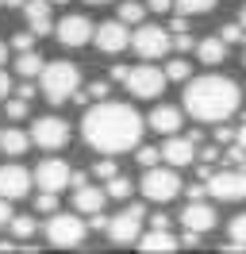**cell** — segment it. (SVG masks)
I'll list each match as a JSON object with an SVG mask.
<instances>
[{"label": "cell", "instance_id": "obj_1", "mask_svg": "<svg viewBox=\"0 0 246 254\" xmlns=\"http://www.w3.org/2000/svg\"><path fill=\"white\" fill-rule=\"evenodd\" d=\"M81 135L92 150H104V154H120L131 150L142 139V116L123 100H96L85 120H81Z\"/></svg>", "mask_w": 246, "mask_h": 254}, {"label": "cell", "instance_id": "obj_2", "mask_svg": "<svg viewBox=\"0 0 246 254\" xmlns=\"http://www.w3.org/2000/svg\"><path fill=\"white\" fill-rule=\"evenodd\" d=\"M239 104H243V93L223 73H204V77L184 81V112L200 124H223L239 112Z\"/></svg>", "mask_w": 246, "mask_h": 254}, {"label": "cell", "instance_id": "obj_3", "mask_svg": "<svg viewBox=\"0 0 246 254\" xmlns=\"http://www.w3.org/2000/svg\"><path fill=\"white\" fill-rule=\"evenodd\" d=\"M39 89L50 104H65V100H73V93L81 89V73H77L73 62H50L43 65V73H39Z\"/></svg>", "mask_w": 246, "mask_h": 254}, {"label": "cell", "instance_id": "obj_4", "mask_svg": "<svg viewBox=\"0 0 246 254\" xmlns=\"http://www.w3.org/2000/svg\"><path fill=\"white\" fill-rule=\"evenodd\" d=\"M138 189H142V196H146V200H154V204L173 200V196L181 192L177 166H146V174H142V181H138Z\"/></svg>", "mask_w": 246, "mask_h": 254}, {"label": "cell", "instance_id": "obj_5", "mask_svg": "<svg viewBox=\"0 0 246 254\" xmlns=\"http://www.w3.org/2000/svg\"><path fill=\"white\" fill-rule=\"evenodd\" d=\"M85 235H89V227H85V220L73 216V212H58V216H50V223H46V239H50V247H58V251L85 247Z\"/></svg>", "mask_w": 246, "mask_h": 254}, {"label": "cell", "instance_id": "obj_6", "mask_svg": "<svg viewBox=\"0 0 246 254\" xmlns=\"http://www.w3.org/2000/svg\"><path fill=\"white\" fill-rule=\"evenodd\" d=\"M123 85H127V93L135 96V100H158L162 96V89H166V69H158V65H131L127 69V77H123Z\"/></svg>", "mask_w": 246, "mask_h": 254}, {"label": "cell", "instance_id": "obj_7", "mask_svg": "<svg viewBox=\"0 0 246 254\" xmlns=\"http://www.w3.org/2000/svg\"><path fill=\"white\" fill-rule=\"evenodd\" d=\"M142 216H146V208H142V204H127L116 220H108V227H104L108 239H112L116 247H131V243L142 235Z\"/></svg>", "mask_w": 246, "mask_h": 254}, {"label": "cell", "instance_id": "obj_8", "mask_svg": "<svg viewBox=\"0 0 246 254\" xmlns=\"http://www.w3.org/2000/svg\"><path fill=\"white\" fill-rule=\"evenodd\" d=\"M131 47H135L138 58H166L169 47H173V39H169V31L158 27V23H138V31L131 35Z\"/></svg>", "mask_w": 246, "mask_h": 254}, {"label": "cell", "instance_id": "obj_9", "mask_svg": "<svg viewBox=\"0 0 246 254\" xmlns=\"http://www.w3.org/2000/svg\"><path fill=\"white\" fill-rule=\"evenodd\" d=\"M208 192L215 200H246V166H231V170L208 174Z\"/></svg>", "mask_w": 246, "mask_h": 254}, {"label": "cell", "instance_id": "obj_10", "mask_svg": "<svg viewBox=\"0 0 246 254\" xmlns=\"http://www.w3.org/2000/svg\"><path fill=\"white\" fill-rule=\"evenodd\" d=\"M31 143L43 146V150H62V146L69 143V124L58 120V116H43V120H35V127H31Z\"/></svg>", "mask_w": 246, "mask_h": 254}, {"label": "cell", "instance_id": "obj_11", "mask_svg": "<svg viewBox=\"0 0 246 254\" xmlns=\"http://www.w3.org/2000/svg\"><path fill=\"white\" fill-rule=\"evenodd\" d=\"M92 31H96V23H92L89 16H65L62 23H54V35H58L62 47H85V43H92Z\"/></svg>", "mask_w": 246, "mask_h": 254}, {"label": "cell", "instance_id": "obj_12", "mask_svg": "<svg viewBox=\"0 0 246 254\" xmlns=\"http://www.w3.org/2000/svg\"><path fill=\"white\" fill-rule=\"evenodd\" d=\"M69 177H73V170H69L62 158H46V162H39V170L31 174V181H35L39 189H46V192H62L69 185Z\"/></svg>", "mask_w": 246, "mask_h": 254}, {"label": "cell", "instance_id": "obj_13", "mask_svg": "<svg viewBox=\"0 0 246 254\" xmlns=\"http://www.w3.org/2000/svg\"><path fill=\"white\" fill-rule=\"evenodd\" d=\"M92 39H96V50H104V54H120V50L131 47V35H127V23H123V19L100 23V27L92 31Z\"/></svg>", "mask_w": 246, "mask_h": 254}, {"label": "cell", "instance_id": "obj_14", "mask_svg": "<svg viewBox=\"0 0 246 254\" xmlns=\"http://www.w3.org/2000/svg\"><path fill=\"white\" fill-rule=\"evenodd\" d=\"M31 192V174L23 166H0V196L4 200H19Z\"/></svg>", "mask_w": 246, "mask_h": 254}, {"label": "cell", "instance_id": "obj_15", "mask_svg": "<svg viewBox=\"0 0 246 254\" xmlns=\"http://www.w3.org/2000/svg\"><path fill=\"white\" fill-rule=\"evenodd\" d=\"M135 247H138V251H146V254H173L177 247H181V239L173 235L169 227H150L146 235L135 239Z\"/></svg>", "mask_w": 246, "mask_h": 254}, {"label": "cell", "instance_id": "obj_16", "mask_svg": "<svg viewBox=\"0 0 246 254\" xmlns=\"http://www.w3.org/2000/svg\"><path fill=\"white\" fill-rule=\"evenodd\" d=\"M196 158V139H181V135H166V146H162V162L166 166H188Z\"/></svg>", "mask_w": 246, "mask_h": 254}, {"label": "cell", "instance_id": "obj_17", "mask_svg": "<svg viewBox=\"0 0 246 254\" xmlns=\"http://www.w3.org/2000/svg\"><path fill=\"white\" fill-rule=\"evenodd\" d=\"M146 124H150V131H158V135H177L181 131V108H173V104H158V108L146 116Z\"/></svg>", "mask_w": 246, "mask_h": 254}, {"label": "cell", "instance_id": "obj_18", "mask_svg": "<svg viewBox=\"0 0 246 254\" xmlns=\"http://www.w3.org/2000/svg\"><path fill=\"white\" fill-rule=\"evenodd\" d=\"M181 223L188 227V231H200V235H208L215 227V208L212 204H200V200H192V204L181 212Z\"/></svg>", "mask_w": 246, "mask_h": 254}, {"label": "cell", "instance_id": "obj_19", "mask_svg": "<svg viewBox=\"0 0 246 254\" xmlns=\"http://www.w3.org/2000/svg\"><path fill=\"white\" fill-rule=\"evenodd\" d=\"M23 16L27 27L35 35H50L54 31V19H50V0H23Z\"/></svg>", "mask_w": 246, "mask_h": 254}, {"label": "cell", "instance_id": "obj_20", "mask_svg": "<svg viewBox=\"0 0 246 254\" xmlns=\"http://www.w3.org/2000/svg\"><path fill=\"white\" fill-rule=\"evenodd\" d=\"M104 200H108V192L104 189H96V185H73V208L77 212H85V216H92V212H104Z\"/></svg>", "mask_w": 246, "mask_h": 254}, {"label": "cell", "instance_id": "obj_21", "mask_svg": "<svg viewBox=\"0 0 246 254\" xmlns=\"http://www.w3.org/2000/svg\"><path fill=\"white\" fill-rule=\"evenodd\" d=\"M196 58L204 65H219V62H227V43H223V39H200L196 47Z\"/></svg>", "mask_w": 246, "mask_h": 254}, {"label": "cell", "instance_id": "obj_22", "mask_svg": "<svg viewBox=\"0 0 246 254\" xmlns=\"http://www.w3.org/2000/svg\"><path fill=\"white\" fill-rule=\"evenodd\" d=\"M43 54H35V50H19V58H15V73H19V77H39V73H43Z\"/></svg>", "mask_w": 246, "mask_h": 254}, {"label": "cell", "instance_id": "obj_23", "mask_svg": "<svg viewBox=\"0 0 246 254\" xmlns=\"http://www.w3.org/2000/svg\"><path fill=\"white\" fill-rule=\"evenodd\" d=\"M27 146H31V135H23V131H0V150L4 154L19 158V154H27Z\"/></svg>", "mask_w": 246, "mask_h": 254}, {"label": "cell", "instance_id": "obj_24", "mask_svg": "<svg viewBox=\"0 0 246 254\" xmlns=\"http://www.w3.org/2000/svg\"><path fill=\"white\" fill-rule=\"evenodd\" d=\"M227 239H231V243L223 247V251H246V212L231 220V227H227Z\"/></svg>", "mask_w": 246, "mask_h": 254}, {"label": "cell", "instance_id": "obj_25", "mask_svg": "<svg viewBox=\"0 0 246 254\" xmlns=\"http://www.w3.org/2000/svg\"><path fill=\"white\" fill-rule=\"evenodd\" d=\"M142 16H146V4H138V0H123L120 4V19L127 23V27H138Z\"/></svg>", "mask_w": 246, "mask_h": 254}, {"label": "cell", "instance_id": "obj_26", "mask_svg": "<svg viewBox=\"0 0 246 254\" xmlns=\"http://www.w3.org/2000/svg\"><path fill=\"white\" fill-rule=\"evenodd\" d=\"M108 196H112V200H127V196H131V192H135V181H127V177H108Z\"/></svg>", "mask_w": 246, "mask_h": 254}, {"label": "cell", "instance_id": "obj_27", "mask_svg": "<svg viewBox=\"0 0 246 254\" xmlns=\"http://www.w3.org/2000/svg\"><path fill=\"white\" fill-rule=\"evenodd\" d=\"M173 8H177L181 16H204V12L215 8V0H173Z\"/></svg>", "mask_w": 246, "mask_h": 254}, {"label": "cell", "instance_id": "obj_28", "mask_svg": "<svg viewBox=\"0 0 246 254\" xmlns=\"http://www.w3.org/2000/svg\"><path fill=\"white\" fill-rule=\"evenodd\" d=\"M8 231H12V235L23 243V239L35 235V220H31V216H12V220H8Z\"/></svg>", "mask_w": 246, "mask_h": 254}, {"label": "cell", "instance_id": "obj_29", "mask_svg": "<svg viewBox=\"0 0 246 254\" xmlns=\"http://www.w3.org/2000/svg\"><path fill=\"white\" fill-rule=\"evenodd\" d=\"M188 77H192V65L184 62V58H173L166 65V81H188Z\"/></svg>", "mask_w": 246, "mask_h": 254}, {"label": "cell", "instance_id": "obj_30", "mask_svg": "<svg viewBox=\"0 0 246 254\" xmlns=\"http://www.w3.org/2000/svg\"><path fill=\"white\" fill-rule=\"evenodd\" d=\"M219 39H223V43H243L246 39V27H243V19H239V23H223V31H219Z\"/></svg>", "mask_w": 246, "mask_h": 254}, {"label": "cell", "instance_id": "obj_31", "mask_svg": "<svg viewBox=\"0 0 246 254\" xmlns=\"http://www.w3.org/2000/svg\"><path fill=\"white\" fill-rule=\"evenodd\" d=\"M138 166H142V170H146V166H158V162H162V146H138Z\"/></svg>", "mask_w": 246, "mask_h": 254}, {"label": "cell", "instance_id": "obj_32", "mask_svg": "<svg viewBox=\"0 0 246 254\" xmlns=\"http://www.w3.org/2000/svg\"><path fill=\"white\" fill-rule=\"evenodd\" d=\"M4 112H8V120H27V100H23V96H15V100L4 104Z\"/></svg>", "mask_w": 246, "mask_h": 254}, {"label": "cell", "instance_id": "obj_33", "mask_svg": "<svg viewBox=\"0 0 246 254\" xmlns=\"http://www.w3.org/2000/svg\"><path fill=\"white\" fill-rule=\"evenodd\" d=\"M92 174L100 177V181H108V177L120 174V166H116V158H104V162H96V170H92Z\"/></svg>", "mask_w": 246, "mask_h": 254}, {"label": "cell", "instance_id": "obj_34", "mask_svg": "<svg viewBox=\"0 0 246 254\" xmlns=\"http://www.w3.org/2000/svg\"><path fill=\"white\" fill-rule=\"evenodd\" d=\"M35 208H39V212H58V192H46L43 189V196L35 200Z\"/></svg>", "mask_w": 246, "mask_h": 254}, {"label": "cell", "instance_id": "obj_35", "mask_svg": "<svg viewBox=\"0 0 246 254\" xmlns=\"http://www.w3.org/2000/svg\"><path fill=\"white\" fill-rule=\"evenodd\" d=\"M173 47H177V50H192L196 43H192V35H188V31H177V39H173Z\"/></svg>", "mask_w": 246, "mask_h": 254}, {"label": "cell", "instance_id": "obj_36", "mask_svg": "<svg viewBox=\"0 0 246 254\" xmlns=\"http://www.w3.org/2000/svg\"><path fill=\"white\" fill-rule=\"evenodd\" d=\"M12 216H15V212H12V200H4V196H0V227H8Z\"/></svg>", "mask_w": 246, "mask_h": 254}, {"label": "cell", "instance_id": "obj_37", "mask_svg": "<svg viewBox=\"0 0 246 254\" xmlns=\"http://www.w3.org/2000/svg\"><path fill=\"white\" fill-rule=\"evenodd\" d=\"M146 8H150V12H158V16H162V12H169V8H173V0H146Z\"/></svg>", "mask_w": 246, "mask_h": 254}, {"label": "cell", "instance_id": "obj_38", "mask_svg": "<svg viewBox=\"0 0 246 254\" xmlns=\"http://www.w3.org/2000/svg\"><path fill=\"white\" fill-rule=\"evenodd\" d=\"M31 39H35V31H23V35H15V50H31Z\"/></svg>", "mask_w": 246, "mask_h": 254}, {"label": "cell", "instance_id": "obj_39", "mask_svg": "<svg viewBox=\"0 0 246 254\" xmlns=\"http://www.w3.org/2000/svg\"><path fill=\"white\" fill-rule=\"evenodd\" d=\"M8 89H12V77H8V73H4V69H0V100H4V96H8Z\"/></svg>", "mask_w": 246, "mask_h": 254}, {"label": "cell", "instance_id": "obj_40", "mask_svg": "<svg viewBox=\"0 0 246 254\" xmlns=\"http://www.w3.org/2000/svg\"><path fill=\"white\" fill-rule=\"evenodd\" d=\"M215 139H219V143H231V139H235V131H231V127H219V131H215Z\"/></svg>", "mask_w": 246, "mask_h": 254}, {"label": "cell", "instance_id": "obj_41", "mask_svg": "<svg viewBox=\"0 0 246 254\" xmlns=\"http://www.w3.org/2000/svg\"><path fill=\"white\" fill-rule=\"evenodd\" d=\"M235 143H239V146H243V150H246V124L239 127V135H235Z\"/></svg>", "mask_w": 246, "mask_h": 254}, {"label": "cell", "instance_id": "obj_42", "mask_svg": "<svg viewBox=\"0 0 246 254\" xmlns=\"http://www.w3.org/2000/svg\"><path fill=\"white\" fill-rule=\"evenodd\" d=\"M0 4H8V8H23V0H0Z\"/></svg>", "mask_w": 246, "mask_h": 254}, {"label": "cell", "instance_id": "obj_43", "mask_svg": "<svg viewBox=\"0 0 246 254\" xmlns=\"http://www.w3.org/2000/svg\"><path fill=\"white\" fill-rule=\"evenodd\" d=\"M4 58H8V47H4V43H0V65H4Z\"/></svg>", "mask_w": 246, "mask_h": 254}, {"label": "cell", "instance_id": "obj_44", "mask_svg": "<svg viewBox=\"0 0 246 254\" xmlns=\"http://www.w3.org/2000/svg\"><path fill=\"white\" fill-rule=\"evenodd\" d=\"M85 4H108V0H85Z\"/></svg>", "mask_w": 246, "mask_h": 254}, {"label": "cell", "instance_id": "obj_45", "mask_svg": "<svg viewBox=\"0 0 246 254\" xmlns=\"http://www.w3.org/2000/svg\"><path fill=\"white\" fill-rule=\"evenodd\" d=\"M239 19H243V27H246V8H243V16H239Z\"/></svg>", "mask_w": 246, "mask_h": 254}, {"label": "cell", "instance_id": "obj_46", "mask_svg": "<svg viewBox=\"0 0 246 254\" xmlns=\"http://www.w3.org/2000/svg\"><path fill=\"white\" fill-rule=\"evenodd\" d=\"M50 4H65V0H50Z\"/></svg>", "mask_w": 246, "mask_h": 254}, {"label": "cell", "instance_id": "obj_47", "mask_svg": "<svg viewBox=\"0 0 246 254\" xmlns=\"http://www.w3.org/2000/svg\"><path fill=\"white\" fill-rule=\"evenodd\" d=\"M243 62H246V50H243Z\"/></svg>", "mask_w": 246, "mask_h": 254}]
</instances>
